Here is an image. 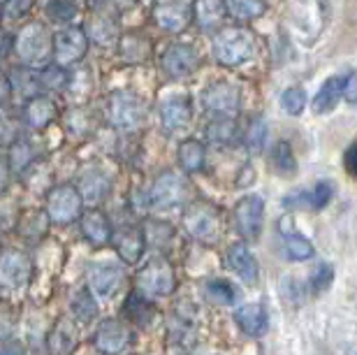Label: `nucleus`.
<instances>
[{"mask_svg":"<svg viewBox=\"0 0 357 355\" xmlns=\"http://www.w3.org/2000/svg\"><path fill=\"white\" fill-rule=\"evenodd\" d=\"M35 0H7L3 5V17L7 21H21L33 12Z\"/></svg>","mask_w":357,"mask_h":355,"instance_id":"47","label":"nucleus"},{"mask_svg":"<svg viewBox=\"0 0 357 355\" xmlns=\"http://www.w3.org/2000/svg\"><path fill=\"white\" fill-rule=\"evenodd\" d=\"M341 98L346 103L357 105V70L344 77V86H341Z\"/></svg>","mask_w":357,"mask_h":355,"instance_id":"50","label":"nucleus"},{"mask_svg":"<svg viewBox=\"0 0 357 355\" xmlns=\"http://www.w3.org/2000/svg\"><path fill=\"white\" fill-rule=\"evenodd\" d=\"M14 54L26 68H45L52 63L54 54V33L42 21H28L14 35Z\"/></svg>","mask_w":357,"mask_h":355,"instance_id":"2","label":"nucleus"},{"mask_svg":"<svg viewBox=\"0 0 357 355\" xmlns=\"http://www.w3.org/2000/svg\"><path fill=\"white\" fill-rule=\"evenodd\" d=\"M332 281H334V267L332 265H318V269L311 276V286H313L316 293H320V290H327L332 286Z\"/></svg>","mask_w":357,"mask_h":355,"instance_id":"49","label":"nucleus"},{"mask_svg":"<svg viewBox=\"0 0 357 355\" xmlns=\"http://www.w3.org/2000/svg\"><path fill=\"white\" fill-rule=\"evenodd\" d=\"M271 167L281 176H292L297 172V160L288 142H276L271 149Z\"/></svg>","mask_w":357,"mask_h":355,"instance_id":"39","label":"nucleus"},{"mask_svg":"<svg viewBox=\"0 0 357 355\" xmlns=\"http://www.w3.org/2000/svg\"><path fill=\"white\" fill-rule=\"evenodd\" d=\"M142 232H144L146 246H151V248H165L169 241L174 239L172 225L165 221H158V218H144Z\"/></svg>","mask_w":357,"mask_h":355,"instance_id":"35","label":"nucleus"},{"mask_svg":"<svg viewBox=\"0 0 357 355\" xmlns=\"http://www.w3.org/2000/svg\"><path fill=\"white\" fill-rule=\"evenodd\" d=\"M206 295L216 304H234L239 297V290L223 279H209L206 281Z\"/></svg>","mask_w":357,"mask_h":355,"instance_id":"44","label":"nucleus"},{"mask_svg":"<svg viewBox=\"0 0 357 355\" xmlns=\"http://www.w3.org/2000/svg\"><path fill=\"white\" fill-rule=\"evenodd\" d=\"M227 265L234 274L239 276L241 281L248 283V286H255L260 281V265L258 258L251 253V248L246 244H232L230 251H227Z\"/></svg>","mask_w":357,"mask_h":355,"instance_id":"23","label":"nucleus"},{"mask_svg":"<svg viewBox=\"0 0 357 355\" xmlns=\"http://www.w3.org/2000/svg\"><path fill=\"white\" fill-rule=\"evenodd\" d=\"M0 355H26V351L24 349H21V346L19 344H5L3 346V349H0Z\"/></svg>","mask_w":357,"mask_h":355,"instance_id":"56","label":"nucleus"},{"mask_svg":"<svg viewBox=\"0 0 357 355\" xmlns=\"http://www.w3.org/2000/svg\"><path fill=\"white\" fill-rule=\"evenodd\" d=\"M123 281H126V269L112 260L93 262L86 272V286L100 300H109V297L116 295L121 286H123Z\"/></svg>","mask_w":357,"mask_h":355,"instance_id":"13","label":"nucleus"},{"mask_svg":"<svg viewBox=\"0 0 357 355\" xmlns=\"http://www.w3.org/2000/svg\"><path fill=\"white\" fill-rule=\"evenodd\" d=\"M56 119H59V107L47 93L28 98L24 107H21V123L33 133L47 130Z\"/></svg>","mask_w":357,"mask_h":355,"instance_id":"16","label":"nucleus"},{"mask_svg":"<svg viewBox=\"0 0 357 355\" xmlns=\"http://www.w3.org/2000/svg\"><path fill=\"white\" fill-rule=\"evenodd\" d=\"M40 146L35 144L31 137H24V135H19L17 139L12 142L10 146V153H7V163H10V169L12 174H24L28 172L35 163H40Z\"/></svg>","mask_w":357,"mask_h":355,"instance_id":"24","label":"nucleus"},{"mask_svg":"<svg viewBox=\"0 0 357 355\" xmlns=\"http://www.w3.org/2000/svg\"><path fill=\"white\" fill-rule=\"evenodd\" d=\"M341 86H344L341 77H327L323 82V86L318 89V93L313 96V100H311L313 112H316V114H330L341 100Z\"/></svg>","mask_w":357,"mask_h":355,"instance_id":"32","label":"nucleus"},{"mask_svg":"<svg viewBox=\"0 0 357 355\" xmlns=\"http://www.w3.org/2000/svg\"><path fill=\"white\" fill-rule=\"evenodd\" d=\"M14 98V91H12V82H10V75L0 73V109L5 105H10V100Z\"/></svg>","mask_w":357,"mask_h":355,"instance_id":"52","label":"nucleus"},{"mask_svg":"<svg viewBox=\"0 0 357 355\" xmlns=\"http://www.w3.org/2000/svg\"><path fill=\"white\" fill-rule=\"evenodd\" d=\"M132 342V335L126 323L116 321V318H107L100 323V328L93 337V344L102 355H121Z\"/></svg>","mask_w":357,"mask_h":355,"instance_id":"17","label":"nucleus"},{"mask_svg":"<svg viewBox=\"0 0 357 355\" xmlns=\"http://www.w3.org/2000/svg\"><path fill=\"white\" fill-rule=\"evenodd\" d=\"M199 103L211 116H237L241 107V89L234 82L216 80L202 89Z\"/></svg>","mask_w":357,"mask_h":355,"instance_id":"9","label":"nucleus"},{"mask_svg":"<svg viewBox=\"0 0 357 355\" xmlns=\"http://www.w3.org/2000/svg\"><path fill=\"white\" fill-rule=\"evenodd\" d=\"M112 244L116 248V253L121 255V260L128 262V265H135L139 262L142 253L146 251V239L144 232H142V225H126L121 230H114Z\"/></svg>","mask_w":357,"mask_h":355,"instance_id":"22","label":"nucleus"},{"mask_svg":"<svg viewBox=\"0 0 357 355\" xmlns=\"http://www.w3.org/2000/svg\"><path fill=\"white\" fill-rule=\"evenodd\" d=\"M160 128L167 135H181L192 123V103L188 96H169L158 107Z\"/></svg>","mask_w":357,"mask_h":355,"instance_id":"15","label":"nucleus"},{"mask_svg":"<svg viewBox=\"0 0 357 355\" xmlns=\"http://www.w3.org/2000/svg\"><path fill=\"white\" fill-rule=\"evenodd\" d=\"M211 52L223 68H239L258 52V38L246 26H223L213 35Z\"/></svg>","mask_w":357,"mask_h":355,"instance_id":"1","label":"nucleus"},{"mask_svg":"<svg viewBox=\"0 0 357 355\" xmlns=\"http://www.w3.org/2000/svg\"><path fill=\"white\" fill-rule=\"evenodd\" d=\"M77 339H79L77 325L70 318H61L54 325V330L49 332V342H47L49 355H73Z\"/></svg>","mask_w":357,"mask_h":355,"instance_id":"29","label":"nucleus"},{"mask_svg":"<svg viewBox=\"0 0 357 355\" xmlns=\"http://www.w3.org/2000/svg\"><path fill=\"white\" fill-rule=\"evenodd\" d=\"M33 279V258L24 248H5L0 253V286L17 290Z\"/></svg>","mask_w":357,"mask_h":355,"instance_id":"12","label":"nucleus"},{"mask_svg":"<svg viewBox=\"0 0 357 355\" xmlns=\"http://www.w3.org/2000/svg\"><path fill=\"white\" fill-rule=\"evenodd\" d=\"M267 137H269V126H267L265 119L253 116L251 121H248V128L244 133V144L248 149V153L260 156L267 146Z\"/></svg>","mask_w":357,"mask_h":355,"instance_id":"36","label":"nucleus"},{"mask_svg":"<svg viewBox=\"0 0 357 355\" xmlns=\"http://www.w3.org/2000/svg\"><path fill=\"white\" fill-rule=\"evenodd\" d=\"M151 17L165 33H181L192 21V0H155Z\"/></svg>","mask_w":357,"mask_h":355,"instance_id":"14","label":"nucleus"},{"mask_svg":"<svg viewBox=\"0 0 357 355\" xmlns=\"http://www.w3.org/2000/svg\"><path fill=\"white\" fill-rule=\"evenodd\" d=\"M84 31H86L89 40L93 42V45H98V47L116 45V40H119V35H121L116 19H114L112 14H105L102 10L93 12V17L89 19V24H86Z\"/></svg>","mask_w":357,"mask_h":355,"instance_id":"26","label":"nucleus"},{"mask_svg":"<svg viewBox=\"0 0 357 355\" xmlns=\"http://www.w3.org/2000/svg\"><path fill=\"white\" fill-rule=\"evenodd\" d=\"M234 323L239 325L241 332L248 337H262L269 328L267 309L258 302H248L234 311Z\"/></svg>","mask_w":357,"mask_h":355,"instance_id":"25","label":"nucleus"},{"mask_svg":"<svg viewBox=\"0 0 357 355\" xmlns=\"http://www.w3.org/2000/svg\"><path fill=\"white\" fill-rule=\"evenodd\" d=\"M119 59L126 66H144L153 59V42L142 31H126L116 40Z\"/></svg>","mask_w":357,"mask_h":355,"instance_id":"18","label":"nucleus"},{"mask_svg":"<svg viewBox=\"0 0 357 355\" xmlns=\"http://www.w3.org/2000/svg\"><path fill=\"white\" fill-rule=\"evenodd\" d=\"M73 314L77 321L82 323H91L93 318L98 316V304H96V295L91 293V288H82L79 293L73 297Z\"/></svg>","mask_w":357,"mask_h":355,"instance_id":"42","label":"nucleus"},{"mask_svg":"<svg viewBox=\"0 0 357 355\" xmlns=\"http://www.w3.org/2000/svg\"><path fill=\"white\" fill-rule=\"evenodd\" d=\"M45 14L49 21L61 26H70L79 17V3L77 0H47L45 3Z\"/></svg>","mask_w":357,"mask_h":355,"instance_id":"37","label":"nucleus"},{"mask_svg":"<svg viewBox=\"0 0 357 355\" xmlns=\"http://www.w3.org/2000/svg\"><path fill=\"white\" fill-rule=\"evenodd\" d=\"M93 89V75L89 68H79V70H70V84L66 89V93L73 96V100L79 105L86 100V96Z\"/></svg>","mask_w":357,"mask_h":355,"instance_id":"41","label":"nucleus"},{"mask_svg":"<svg viewBox=\"0 0 357 355\" xmlns=\"http://www.w3.org/2000/svg\"><path fill=\"white\" fill-rule=\"evenodd\" d=\"M38 82L42 93H66L70 84V68H63L59 63H47L45 68H38Z\"/></svg>","mask_w":357,"mask_h":355,"instance_id":"31","label":"nucleus"},{"mask_svg":"<svg viewBox=\"0 0 357 355\" xmlns=\"http://www.w3.org/2000/svg\"><path fill=\"white\" fill-rule=\"evenodd\" d=\"M306 100H309V98H306L304 89H299V86H290L281 93V107L285 114H290V116L302 114L306 109Z\"/></svg>","mask_w":357,"mask_h":355,"instance_id":"45","label":"nucleus"},{"mask_svg":"<svg viewBox=\"0 0 357 355\" xmlns=\"http://www.w3.org/2000/svg\"><path fill=\"white\" fill-rule=\"evenodd\" d=\"M10 176H12L10 163H7L5 156H0V193H5L7 186H10Z\"/></svg>","mask_w":357,"mask_h":355,"instance_id":"54","label":"nucleus"},{"mask_svg":"<svg viewBox=\"0 0 357 355\" xmlns=\"http://www.w3.org/2000/svg\"><path fill=\"white\" fill-rule=\"evenodd\" d=\"M91 40L82 26H63L54 33V54L52 61L63 68H75L86 59Z\"/></svg>","mask_w":357,"mask_h":355,"instance_id":"8","label":"nucleus"},{"mask_svg":"<svg viewBox=\"0 0 357 355\" xmlns=\"http://www.w3.org/2000/svg\"><path fill=\"white\" fill-rule=\"evenodd\" d=\"M227 10L234 19L239 21H255L260 17H265L269 5L267 0H227Z\"/></svg>","mask_w":357,"mask_h":355,"instance_id":"38","label":"nucleus"},{"mask_svg":"<svg viewBox=\"0 0 357 355\" xmlns=\"http://www.w3.org/2000/svg\"><path fill=\"white\" fill-rule=\"evenodd\" d=\"M19 135H21V130H19L17 121H14L10 114H3V112H0V146L10 149L12 142L17 139Z\"/></svg>","mask_w":357,"mask_h":355,"instance_id":"48","label":"nucleus"},{"mask_svg":"<svg viewBox=\"0 0 357 355\" xmlns=\"http://www.w3.org/2000/svg\"><path fill=\"white\" fill-rule=\"evenodd\" d=\"M313 253H316V248H313V244L306 237L295 235V232L285 235V255H288L290 260H295V262L311 260Z\"/></svg>","mask_w":357,"mask_h":355,"instance_id":"43","label":"nucleus"},{"mask_svg":"<svg viewBox=\"0 0 357 355\" xmlns=\"http://www.w3.org/2000/svg\"><path fill=\"white\" fill-rule=\"evenodd\" d=\"M190 183L183 174L165 169L153 179L144 193V207L151 211H174L178 207H185L190 200Z\"/></svg>","mask_w":357,"mask_h":355,"instance_id":"3","label":"nucleus"},{"mask_svg":"<svg viewBox=\"0 0 357 355\" xmlns=\"http://www.w3.org/2000/svg\"><path fill=\"white\" fill-rule=\"evenodd\" d=\"M176 160H178V167H181L185 174L202 172L204 165H206L204 142H199L195 137L181 139V142H178V149H176Z\"/></svg>","mask_w":357,"mask_h":355,"instance_id":"28","label":"nucleus"},{"mask_svg":"<svg viewBox=\"0 0 357 355\" xmlns=\"http://www.w3.org/2000/svg\"><path fill=\"white\" fill-rule=\"evenodd\" d=\"M66 133L70 137L75 139H84L89 137L91 130H93V116L86 107H82V105H73L68 112H66Z\"/></svg>","mask_w":357,"mask_h":355,"instance_id":"34","label":"nucleus"},{"mask_svg":"<svg viewBox=\"0 0 357 355\" xmlns=\"http://www.w3.org/2000/svg\"><path fill=\"white\" fill-rule=\"evenodd\" d=\"M47 216L52 223L70 225L79 221L84 214V200L75 183H59L47 193Z\"/></svg>","mask_w":357,"mask_h":355,"instance_id":"7","label":"nucleus"},{"mask_svg":"<svg viewBox=\"0 0 357 355\" xmlns=\"http://www.w3.org/2000/svg\"><path fill=\"white\" fill-rule=\"evenodd\" d=\"M332 195H334V186H332V183L330 181H318L316 186L309 190V207L316 209V211L325 209L327 204L332 202Z\"/></svg>","mask_w":357,"mask_h":355,"instance_id":"46","label":"nucleus"},{"mask_svg":"<svg viewBox=\"0 0 357 355\" xmlns=\"http://www.w3.org/2000/svg\"><path fill=\"white\" fill-rule=\"evenodd\" d=\"M355 355H357V353H355Z\"/></svg>","mask_w":357,"mask_h":355,"instance_id":"59","label":"nucleus"},{"mask_svg":"<svg viewBox=\"0 0 357 355\" xmlns=\"http://www.w3.org/2000/svg\"><path fill=\"white\" fill-rule=\"evenodd\" d=\"M105 116H107V123L119 133L137 130L146 119L144 98H139L135 91H128V89L112 91L105 103Z\"/></svg>","mask_w":357,"mask_h":355,"instance_id":"5","label":"nucleus"},{"mask_svg":"<svg viewBox=\"0 0 357 355\" xmlns=\"http://www.w3.org/2000/svg\"><path fill=\"white\" fill-rule=\"evenodd\" d=\"M234 230L244 241L260 239L265 228V202L260 195H244L232 211Z\"/></svg>","mask_w":357,"mask_h":355,"instance_id":"11","label":"nucleus"},{"mask_svg":"<svg viewBox=\"0 0 357 355\" xmlns=\"http://www.w3.org/2000/svg\"><path fill=\"white\" fill-rule=\"evenodd\" d=\"M239 128L234 116H213L204 128V137L211 142V144L218 146H230L237 142Z\"/></svg>","mask_w":357,"mask_h":355,"instance_id":"30","label":"nucleus"},{"mask_svg":"<svg viewBox=\"0 0 357 355\" xmlns=\"http://www.w3.org/2000/svg\"><path fill=\"white\" fill-rule=\"evenodd\" d=\"M77 188H79L84 202L91 204V207H98L100 202H105L107 197H109L114 188V179L102 167H89L79 174Z\"/></svg>","mask_w":357,"mask_h":355,"instance_id":"19","label":"nucleus"},{"mask_svg":"<svg viewBox=\"0 0 357 355\" xmlns=\"http://www.w3.org/2000/svg\"><path fill=\"white\" fill-rule=\"evenodd\" d=\"M10 82H12L14 96L24 98V100L42 93V91H40V82H38V70H33V68H26V66L14 68L12 73H10Z\"/></svg>","mask_w":357,"mask_h":355,"instance_id":"33","label":"nucleus"},{"mask_svg":"<svg viewBox=\"0 0 357 355\" xmlns=\"http://www.w3.org/2000/svg\"><path fill=\"white\" fill-rule=\"evenodd\" d=\"M344 167H346L348 174L357 179V139L346 149V153H344Z\"/></svg>","mask_w":357,"mask_h":355,"instance_id":"51","label":"nucleus"},{"mask_svg":"<svg viewBox=\"0 0 357 355\" xmlns=\"http://www.w3.org/2000/svg\"><path fill=\"white\" fill-rule=\"evenodd\" d=\"M230 17L227 0H192V24L202 33H216Z\"/></svg>","mask_w":357,"mask_h":355,"instance_id":"20","label":"nucleus"},{"mask_svg":"<svg viewBox=\"0 0 357 355\" xmlns=\"http://www.w3.org/2000/svg\"><path fill=\"white\" fill-rule=\"evenodd\" d=\"M199 63H202V56H199L197 47H192L190 42H172L160 56V70L172 82H181L192 77L197 73Z\"/></svg>","mask_w":357,"mask_h":355,"instance_id":"10","label":"nucleus"},{"mask_svg":"<svg viewBox=\"0 0 357 355\" xmlns=\"http://www.w3.org/2000/svg\"><path fill=\"white\" fill-rule=\"evenodd\" d=\"M12 316L7 314L5 309H0V342H3V339H7L12 335Z\"/></svg>","mask_w":357,"mask_h":355,"instance_id":"55","label":"nucleus"},{"mask_svg":"<svg viewBox=\"0 0 357 355\" xmlns=\"http://www.w3.org/2000/svg\"><path fill=\"white\" fill-rule=\"evenodd\" d=\"M137 290L144 297H169L176 290V272L165 255H153L149 258L137 272Z\"/></svg>","mask_w":357,"mask_h":355,"instance_id":"6","label":"nucleus"},{"mask_svg":"<svg viewBox=\"0 0 357 355\" xmlns=\"http://www.w3.org/2000/svg\"><path fill=\"white\" fill-rule=\"evenodd\" d=\"M197 316L190 307H176L169 318V342L178 346H188L195 339Z\"/></svg>","mask_w":357,"mask_h":355,"instance_id":"27","label":"nucleus"},{"mask_svg":"<svg viewBox=\"0 0 357 355\" xmlns=\"http://www.w3.org/2000/svg\"><path fill=\"white\" fill-rule=\"evenodd\" d=\"M84 3H86V7H89L91 12H100V10H105V7L112 3V0H84Z\"/></svg>","mask_w":357,"mask_h":355,"instance_id":"57","label":"nucleus"},{"mask_svg":"<svg viewBox=\"0 0 357 355\" xmlns=\"http://www.w3.org/2000/svg\"><path fill=\"white\" fill-rule=\"evenodd\" d=\"M181 225L185 235L190 239L199 241V244H216L223 232V218H220V209L209 200H192L185 204Z\"/></svg>","mask_w":357,"mask_h":355,"instance_id":"4","label":"nucleus"},{"mask_svg":"<svg viewBox=\"0 0 357 355\" xmlns=\"http://www.w3.org/2000/svg\"><path fill=\"white\" fill-rule=\"evenodd\" d=\"M123 311H126L128 321H132L137 325H149L153 321V307L149 304L146 297H142L137 293H132L130 297H128Z\"/></svg>","mask_w":357,"mask_h":355,"instance_id":"40","label":"nucleus"},{"mask_svg":"<svg viewBox=\"0 0 357 355\" xmlns=\"http://www.w3.org/2000/svg\"><path fill=\"white\" fill-rule=\"evenodd\" d=\"M79 228H82L84 239H86L89 244L98 246V248L112 244L114 225L109 221V216H107L102 209L91 207V209L84 211L82 218H79Z\"/></svg>","mask_w":357,"mask_h":355,"instance_id":"21","label":"nucleus"},{"mask_svg":"<svg viewBox=\"0 0 357 355\" xmlns=\"http://www.w3.org/2000/svg\"><path fill=\"white\" fill-rule=\"evenodd\" d=\"M14 52V35L0 28V59H7Z\"/></svg>","mask_w":357,"mask_h":355,"instance_id":"53","label":"nucleus"},{"mask_svg":"<svg viewBox=\"0 0 357 355\" xmlns=\"http://www.w3.org/2000/svg\"><path fill=\"white\" fill-rule=\"evenodd\" d=\"M3 19H5L3 17V3H0V24H3Z\"/></svg>","mask_w":357,"mask_h":355,"instance_id":"58","label":"nucleus"}]
</instances>
